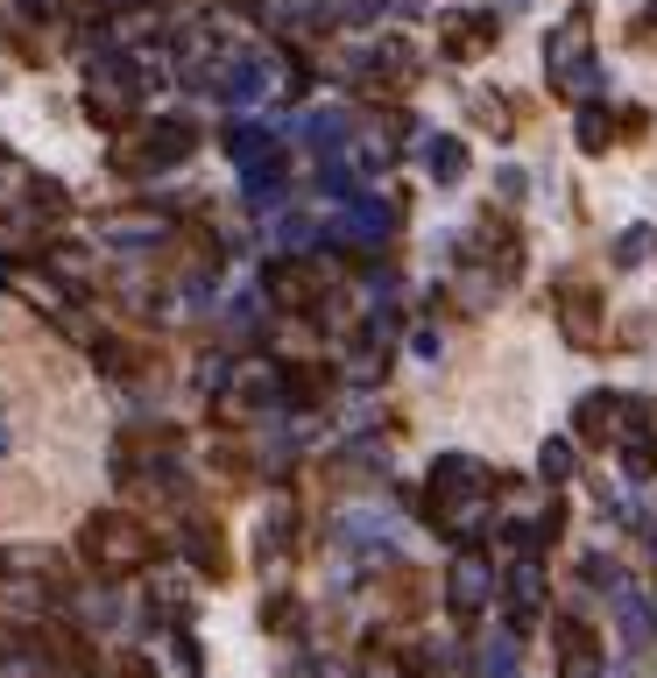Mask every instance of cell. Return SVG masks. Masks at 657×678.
Wrapping results in <instances>:
<instances>
[{
    "label": "cell",
    "instance_id": "6da1fadb",
    "mask_svg": "<svg viewBox=\"0 0 657 678\" xmlns=\"http://www.w3.org/2000/svg\"><path fill=\"white\" fill-rule=\"evenodd\" d=\"M488 502H495V480L474 453H438L432 459V523L453 545H481V530L495 523Z\"/></svg>",
    "mask_w": 657,
    "mask_h": 678
},
{
    "label": "cell",
    "instance_id": "7a4b0ae2",
    "mask_svg": "<svg viewBox=\"0 0 657 678\" xmlns=\"http://www.w3.org/2000/svg\"><path fill=\"white\" fill-rule=\"evenodd\" d=\"M79 551L100 566L107 579H121V573H142L149 558H156V537H149V523L142 516H121V509H100L79 530Z\"/></svg>",
    "mask_w": 657,
    "mask_h": 678
},
{
    "label": "cell",
    "instance_id": "3957f363",
    "mask_svg": "<svg viewBox=\"0 0 657 678\" xmlns=\"http://www.w3.org/2000/svg\"><path fill=\"white\" fill-rule=\"evenodd\" d=\"M226 149H234V163H241V178H247V199H255V205H276V199H283L276 134L255 128V121H241V128H226Z\"/></svg>",
    "mask_w": 657,
    "mask_h": 678
},
{
    "label": "cell",
    "instance_id": "277c9868",
    "mask_svg": "<svg viewBox=\"0 0 657 678\" xmlns=\"http://www.w3.org/2000/svg\"><path fill=\"white\" fill-rule=\"evenodd\" d=\"M191 149H199V121L170 113V121H149L142 142H121V149H113V170H178Z\"/></svg>",
    "mask_w": 657,
    "mask_h": 678
},
{
    "label": "cell",
    "instance_id": "5b68a950",
    "mask_svg": "<svg viewBox=\"0 0 657 678\" xmlns=\"http://www.w3.org/2000/svg\"><path fill=\"white\" fill-rule=\"evenodd\" d=\"M390 234H396V205H382L375 191L346 199V212L333 220V241H346V247H390Z\"/></svg>",
    "mask_w": 657,
    "mask_h": 678
},
{
    "label": "cell",
    "instance_id": "8992f818",
    "mask_svg": "<svg viewBox=\"0 0 657 678\" xmlns=\"http://www.w3.org/2000/svg\"><path fill=\"white\" fill-rule=\"evenodd\" d=\"M488 600H495V566H488L481 551H459L453 573H446V608L459 615V623H474Z\"/></svg>",
    "mask_w": 657,
    "mask_h": 678
},
{
    "label": "cell",
    "instance_id": "52a82bcc",
    "mask_svg": "<svg viewBox=\"0 0 657 678\" xmlns=\"http://www.w3.org/2000/svg\"><path fill=\"white\" fill-rule=\"evenodd\" d=\"M587 43H594V14L587 8H566V22L545 36V64H552V85L566 79V71L587 64Z\"/></svg>",
    "mask_w": 657,
    "mask_h": 678
},
{
    "label": "cell",
    "instance_id": "ba28073f",
    "mask_svg": "<svg viewBox=\"0 0 657 678\" xmlns=\"http://www.w3.org/2000/svg\"><path fill=\"white\" fill-rule=\"evenodd\" d=\"M558 333H566V346H594V340H602V290H587V283L558 290Z\"/></svg>",
    "mask_w": 657,
    "mask_h": 678
},
{
    "label": "cell",
    "instance_id": "9c48e42d",
    "mask_svg": "<svg viewBox=\"0 0 657 678\" xmlns=\"http://www.w3.org/2000/svg\"><path fill=\"white\" fill-rule=\"evenodd\" d=\"M502 594H509V629H530L537 608H545V566H537V558H516Z\"/></svg>",
    "mask_w": 657,
    "mask_h": 678
},
{
    "label": "cell",
    "instance_id": "30bf717a",
    "mask_svg": "<svg viewBox=\"0 0 657 678\" xmlns=\"http://www.w3.org/2000/svg\"><path fill=\"white\" fill-rule=\"evenodd\" d=\"M552 636H558V650H566V665H558V678H602V650H594L587 623L558 615V623H552Z\"/></svg>",
    "mask_w": 657,
    "mask_h": 678
},
{
    "label": "cell",
    "instance_id": "8fae6325",
    "mask_svg": "<svg viewBox=\"0 0 657 678\" xmlns=\"http://www.w3.org/2000/svg\"><path fill=\"white\" fill-rule=\"evenodd\" d=\"M623 403L629 396H608V389L579 396V438H587V445H615V432H623Z\"/></svg>",
    "mask_w": 657,
    "mask_h": 678
},
{
    "label": "cell",
    "instance_id": "7c38bea8",
    "mask_svg": "<svg viewBox=\"0 0 657 678\" xmlns=\"http://www.w3.org/2000/svg\"><path fill=\"white\" fill-rule=\"evenodd\" d=\"M269 297H276V304H312V297H319V269L276 262V269H269Z\"/></svg>",
    "mask_w": 657,
    "mask_h": 678
},
{
    "label": "cell",
    "instance_id": "4fadbf2b",
    "mask_svg": "<svg viewBox=\"0 0 657 678\" xmlns=\"http://www.w3.org/2000/svg\"><path fill=\"white\" fill-rule=\"evenodd\" d=\"M424 170H432L438 184H459L467 178V142H459V134H432V142H424Z\"/></svg>",
    "mask_w": 657,
    "mask_h": 678
},
{
    "label": "cell",
    "instance_id": "5bb4252c",
    "mask_svg": "<svg viewBox=\"0 0 657 678\" xmlns=\"http://www.w3.org/2000/svg\"><path fill=\"white\" fill-rule=\"evenodd\" d=\"M100 234L113 247H149V241H163V220H156V212H113Z\"/></svg>",
    "mask_w": 657,
    "mask_h": 678
},
{
    "label": "cell",
    "instance_id": "9a60e30c",
    "mask_svg": "<svg viewBox=\"0 0 657 678\" xmlns=\"http://www.w3.org/2000/svg\"><path fill=\"white\" fill-rule=\"evenodd\" d=\"M184 558H191V566H199V573H212V579H220V573H226V545H220V523H191V530H184Z\"/></svg>",
    "mask_w": 657,
    "mask_h": 678
},
{
    "label": "cell",
    "instance_id": "2e32d148",
    "mask_svg": "<svg viewBox=\"0 0 657 678\" xmlns=\"http://www.w3.org/2000/svg\"><path fill=\"white\" fill-rule=\"evenodd\" d=\"M446 43H453V57H481V50L495 43V14H453Z\"/></svg>",
    "mask_w": 657,
    "mask_h": 678
},
{
    "label": "cell",
    "instance_id": "e0dca14e",
    "mask_svg": "<svg viewBox=\"0 0 657 678\" xmlns=\"http://www.w3.org/2000/svg\"><path fill=\"white\" fill-rule=\"evenodd\" d=\"M615 623H623V636H629V644H650V636H657L650 600H636L629 587H615Z\"/></svg>",
    "mask_w": 657,
    "mask_h": 678
},
{
    "label": "cell",
    "instance_id": "ac0fdd59",
    "mask_svg": "<svg viewBox=\"0 0 657 678\" xmlns=\"http://www.w3.org/2000/svg\"><path fill=\"white\" fill-rule=\"evenodd\" d=\"M290 523H297V509H290V495H276V502H269V516H262V566L290 551Z\"/></svg>",
    "mask_w": 657,
    "mask_h": 678
},
{
    "label": "cell",
    "instance_id": "d6986e66",
    "mask_svg": "<svg viewBox=\"0 0 657 678\" xmlns=\"http://www.w3.org/2000/svg\"><path fill=\"white\" fill-rule=\"evenodd\" d=\"M573 142L587 149V156H602V149L615 142V121H608V107H579V128H573Z\"/></svg>",
    "mask_w": 657,
    "mask_h": 678
},
{
    "label": "cell",
    "instance_id": "ffe728a7",
    "mask_svg": "<svg viewBox=\"0 0 657 678\" xmlns=\"http://www.w3.org/2000/svg\"><path fill=\"white\" fill-rule=\"evenodd\" d=\"M573 467H579L573 445H566V438H545V453H537V474H545L552 488H558V480H573Z\"/></svg>",
    "mask_w": 657,
    "mask_h": 678
},
{
    "label": "cell",
    "instance_id": "44dd1931",
    "mask_svg": "<svg viewBox=\"0 0 657 678\" xmlns=\"http://www.w3.org/2000/svg\"><path fill=\"white\" fill-rule=\"evenodd\" d=\"M650 247H657V234H650V226H623V241H615V269L650 262Z\"/></svg>",
    "mask_w": 657,
    "mask_h": 678
},
{
    "label": "cell",
    "instance_id": "7402d4cb",
    "mask_svg": "<svg viewBox=\"0 0 657 678\" xmlns=\"http://www.w3.org/2000/svg\"><path fill=\"white\" fill-rule=\"evenodd\" d=\"M50 269H57V276H71V283H92V255H85V247H71V241L50 247Z\"/></svg>",
    "mask_w": 657,
    "mask_h": 678
},
{
    "label": "cell",
    "instance_id": "603a6c76",
    "mask_svg": "<svg viewBox=\"0 0 657 678\" xmlns=\"http://www.w3.org/2000/svg\"><path fill=\"white\" fill-rule=\"evenodd\" d=\"M262 14H269L276 29H304V22L319 14V0H262Z\"/></svg>",
    "mask_w": 657,
    "mask_h": 678
},
{
    "label": "cell",
    "instance_id": "cb8c5ba5",
    "mask_svg": "<svg viewBox=\"0 0 657 678\" xmlns=\"http://www.w3.org/2000/svg\"><path fill=\"white\" fill-rule=\"evenodd\" d=\"M602 85H608V71L594 64V57H587V64H579V71H566V79H558V92H573V100H594V92H602Z\"/></svg>",
    "mask_w": 657,
    "mask_h": 678
},
{
    "label": "cell",
    "instance_id": "d4e9b609",
    "mask_svg": "<svg viewBox=\"0 0 657 678\" xmlns=\"http://www.w3.org/2000/svg\"><path fill=\"white\" fill-rule=\"evenodd\" d=\"M262 623L290 636V629H297V623H304V615H297V600H290V594H276V600H262Z\"/></svg>",
    "mask_w": 657,
    "mask_h": 678
},
{
    "label": "cell",
    "instance_id": "484cf974",
    "mask_svg": "<svg viewBox=\"0 0 657 678\" xmlns=\"http://www.w3.org/2000/svg\"><path fill=\"white\" fill-rule=\"evenodd\" d=\"M304 241H312V220H304V212H290V220L276 226V247H283V255H297Z\"/></svg>",
    "mask_w": 657,
    "mask_h": 678
},
{
    "label": "cell",
    "instance_id": "4316f807",
    "mask_svg": "<svg viewBox=\"0 0 657 678\" xmlns=\"http://www.w3.org/2000/svg\"><path fill=\"white\" fill-rule=\"evenodd\" d=\"M474 113H481V128H495V134L516 128V121H509V100H474Z\"/></svg>",
    "mask_w": 657,
    "mask_h": 678
},
{
    "label": "cell",
    "instance_id": "83f0119b",
    "mask_svg": "<svg viewBox=\"0 0 657 678\" xmlns=\"http://www.w3.org/2000/svg\"><path fill=\"white\" fill-rule=\"evenodd\" d=\"M361 678H403V665H396V657H368V665H361Z\"/></svg>",
    "mask_w": 657,
    "mask_h": 678
},
{
    "label": "cell",
    "instance_id": "f1b7e54d",
    "mask_svg": "<svg viewBox=\"0 0 657 678\" xmlns=\"http://www.w3.org/2000/svg\"><path fill=\"white\" fill-rule=\"evenodd\" d=\"M121 678H156V665L149 657H121Z\"/></svg>",
    "mask_w": 657,
    "mask_h": 678
},
{
    "label": "cell",
    "instance_id": "f546056e",
    "mask_svg": "<svg viewBox=\"0 0 657 678\" xmlns=\"http://www.w3.org/2000/svg\"><path fill=\"white\" fill-rule=\"evenodd\" d=\"M0 459H8V432H0Z\"/></svg>",
    "mask_w": 657,
    "mask_h": 678
},
{
    "label": "cell",
    "instance_id": "4dcf8cb0",
    "mask_svg": "<svg viewBox=\"0 0 657 678\" xmlns=\"http://www.w3.org/2000/svg\"><path fill=\"white\" fill-rule=\"evenodd\" d=\"M509 8H524V0H509Z\"/></svg>",
    "mask_w": 657,
    "mask_h": 678
}]
</instances>
